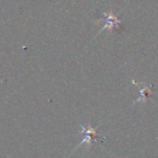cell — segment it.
<instances>
[{"label":"cell","instance_id":"obj_1","mask_svg":"<svg viewBox=\"0 0 158 158\" xmlns=\"http://www.w3.org/2000/svg\"><path fill=\"white\" fill-rule=\"evenodd\" d=\"M80 128H81L82 130V133H84V138H82V140L80 141V142L78 143V145L76 146L77 149L80 145L82 144H87L89 147H91V144H92V141H97L98 140V131L97 129H94V128H91V127H84L82 125H80ZM74 149V151H75Z\"/></svg>","mask_w":158,"mask_h":158},{"label":"cell","instance_id":"obj_2","mask_svg":"<svg viewBox=\"0 0 158 158\" xmlns=\"http://www.w3.org/2000/svg\"><path fill=\"white\" fill-rule=\"evenodd\" d=\"M101 20L105 21V24H104L102 31H104V29H113L114 27H116V26H118L119 24H121V21L118 20V19L113 14V12L104 13V19H101Z\"/></svg>","mask_w":158,"mask_h":158},{"label":"cell","instance_id":"obj_3","mask_svg":"<svg viewBox=\"0 0 158 158\" xmlns=\"http://www.w3.org/2000/svg\"><path fill=\"white\" fill-rule=\"evenodd\" d=\"M132 82L139 87V90H140V93H141V98H139L134 103H138V102H142V101L145 102L147 99H149V97H151V94H152V91L148 87H142V84H139L135 80H132Z\"/></svg>","mask_w":158,"mask_h":158}]
</instances>
